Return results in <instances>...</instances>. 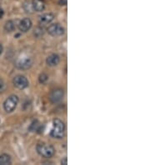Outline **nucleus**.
Masks as SVG:
<instances>
[{"label": "nucleus", "instance_id": "10", "mask_svg": "<svg viewBox=\"0 0 150 165\" xmlns=\"http://www.w3.org/2000/svg\"><path fill=\"white\" fill-rule=\"evenodd\" d=\"M54 19V14L52 13H44L39 17V23L40 24L43 25H46L50 23Z\"/></svg>", "mask_w": 150, "mask_h": 165}, {"label": "nucleus", "instance_id": "15", "mask_svg": "<svg viewBox=\"0 0 150 165\" xmlns=\"http://www.w3.org/2000/svg\"><path fill=\"white\" fill-rule=\"evenodd\" d=\"M39 80L40 84H45L49 80V76L46 74H44V73H43V74H41L39 75Z\"/></svg>", "mask_w": 150, "mask_h": 165}, {"label": "nucleus", "instance_id": "16", "mask_svg": "<svg viewBox=\"0 0 150 165\" xmlns=\"http://www.w3.org/2000/svg\"><path fill=\"white\" fill-rule=\"evenodd\" d=\"M5 83H4V81L2 79H0V93H3V92L5 90Z\"/></svg>", "mask_w": 150, "mask_h": 165}, {"label": "nucleus", "instance_id": "9", "mask_svg": "<svg viewBox=\"0 0 150 165\" xmlns=\"http://www.w3.org/2000/svg\"><path fill=\"white\" fill-rule=\"evenodd\" d=\"M60 62V57L57 53L50 54L49 57L46 58V63L49 67H55Z\"/></svg>", "mask_w": 150, "mask_h": 165}, {"label": "nucleus", "instance_id": "19", "mask_svg": "<svg viewBox=\"0 0 150 165\" xmlns=\"http://www.w3.org/2000/svg\"><path fill=\"white\" fill-rule=\"evenodd\" d=\"M3 51H4V47H3V45H2V44H0V55L2 54Z\"/></svg>", "mask_w": 150, "mask_h": 165}, {"label": "nucleus", "instance_id": "8", "mask_svg": "<svg viewBox=\"0 0 150 165\" xmlns=\"http://www.w3.org/2000/svg\"><path fill=\"white\" fill-rule=\"evenodd\" d=\"M64 96V92L62 88H56L53 90L51 94H50V100L53 103H57L62 101Z\"/></svg>", "mask_w": 150, "mask_h": 165}, {"label": "nucleus", "instance_id": "12", "mask_svg": "<svg viewBox=\"0 0 150 165\" xmlns=\"http://www.w3.org/2000/svg\"><path fill=\"white\" fill-rule=\"evenodd\" d=\"M33 9L36 12H42L44 10L45 4L42 0H33L32 3Z\"/></svg>", "mask_w": 150, "mask_h": 165}, {"label": "nucleus", "instance_id": "3", "mask_svg": "<svg viewBox=\"0 0 150 165\" xmlns=\"http://www.w3.org/2000/svg\"><path fill=\"white\" fill-rule=\"evenodd\" d=\"M19 103V98L15 94H12L8 98H6L4 103V108L6 113H12L16 109L17 106Z\"/></svg>", "mask_w": 150, "mask_h": 165}, {"label": "nucleus", "instance_id": "18", "mask_svg": "<svg viewBox=\"0 0 150 165\" xmlns=\"http://www.w3.org/2000/svg\"><path fill=\"white\" fill-rule=\"evenodd\" d=\"M4 14V9H3L2 8H0V18H3Z\"/></svg>", "mask_w": 150, "mask_h": 165}, {"label": "nucleus", "instance_id": "6", "mask_svg": "<svg viewBox=\"0 0 150 165\" xmlns=\"http://www.w3.org/2000/svg\"><path fill=\"white\" fill-rule=\"evenodd\" d=\"M33 60L29 57H23L19 58L16 63V67L20 70H28L32 67Z\"/></svg>", "mask_w": 150, "mask_h": 165}, {"label": "nucleus", "instance_id": "5", "mask_svg": "<svg viewBox=\"0 0 150 165\" xmlns=\"http://www.w3.org/2000/svg\"><path fill=\"white\" fill-rule=\"evenodd\" d=\"M13 84L14 87H16L17 88H18L20 90L27 88L29 84L28 79L22 74L16 75L13 79Z\"/></svg>", "mask_w": 150, "mask_h": 165}, {"label": "nucleus", "instance_id": "11", "mask_svg": "<svg viewBox=\"0 0 150 165\" xmlns=\"http://www.w3.org/2000/svg\"><path fill=\"white\" fill-rule=\"evenodd\" d=\"M18 23H17V21H14V20L7 21L4 24V30L7 33H12L15 31V29L18 28Z\"/></svg>", "mask_w": 150, "mask_h": 165}, {"label": "nucleus", "instance_id": "4", "mask_svg": "<svg viewBox=\"0 0 150 165\" xmlns=\"http://www.w3.org/2000/svg\"><path fill=\"white\" fill-rule=\"evenodd\" d=\"M47 32L52 37H60L64 34L65 29L59 23H53L48 27Z\"/></svg>", "mask_w": 150, "mask_h": 165}, {"label": "nucleus", "instance_id": "13", "mask_svg": "<svg viewBox=\"0 0 150 165\" xmlns=\"http://www.w3.org/2000/svg\"><path fill=\"white\" fill-rule=\"evenodd\" d=\"M12 164L11 156L7 154L0 155V165H9Z\"/></svg>", "mask_w": 150, "mask_h": 165}, {"label": "nucleus", "instance_id": "14", "mask_svg": "<svg viewBox=\"0 0 150 165\" xmlns=\"http://www.w3.org/2000/svg\"><path fill=\"white\" fill-rule=\"evenodd\" d=\"M40 128H41V124H39L38 121H34L33 124H31L29 129L31 130V132H38L40 131Z\"/></svg>", "mask_w": 150, "mask_h": 165}, {"label": "nucleus", "instance_id": "17", "mask_svg": "<svg viewBox=\"0 0 150 165\" xmlns=\"http://www.w3.org/2000/svg\"><path fill=\"white\" fill-rule=\"evenodd\" d=\"M61 164L63 165L68 164V159H67V157H64V158L61 160Z\"/></svg>", "mask_w": 150, "mask_h": 165}, {"label": "nucleus", "instance_id": "1", "mask_svg": "<svg viewBox=\"0 0 150 165\" xmlns=\"http://www.w3.org/2000/svg\"><path fill=\"white\" fill-rule=\"evenodd\" d=\"M65 133V124L62 120L56 119L53 121L52 128L50 131V136L54 138H63Z\"/></svg>", "mask_w": 150, "mask_h": 165}, {"label": "nucleus", "instance_id": "7", "mask_svg": "<svg viewBox=\"0 0 150 165\" xmlns=\"http://www.w3.org/2000/svg\"><path fill=\"white\" fill-rule=\"evenodd\" d=\"M32 26H33V22L28 18H23L18 23V29L21 33H27L28 30L31 29Z\"/></svg>", "mask_w": 150, "mask_h": 165}, {"label": "nucleus", "instance_id": "2", "mask_svg": "<svg viewBox=\"0 0 150 165\" xmlns=\"http://www.w3.org/2000/svg\"><path fill=\"white\" fill-rule=\"evenodd\" d=\"M36 150L37 153L46 159H49L52 158L54 154H55V149L51 145V144H48V143H39L36 146Z\"/></svg>", "mask_w": 150, "mask_h": 165}]
</instances>
